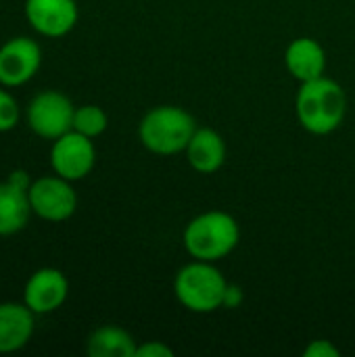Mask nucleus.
<instances>
[{
  "label": "nucleus",
  "mask_w": 355,
  "mask_h": 357,
  "mask_svg": "<svg viewBox=\"0 0 355 357\" xmlns=\"http://www.w3.org/2000/svg\"><path fill=\"white\" fill-rule=\"evenodd\" d=\"M295 113L303 130L316 136L333 134L347 113V96L341 84L331 77L303 82L295 96Z\"/></svg>",
  "instance_id": "obj_1"
},
{
  "label": "nucleus",
  "mask_w": 355,
  "mask_h": 357,
  "mask_svg": "<svg viewBox=\"0 0 355 357\" xmlns=\"http://www.w3.org/2000/svg\"><path fill=\"white\" fill-rule=\"evenodd\" d=\"M241 241L239 222L226 211H205L184 228V249L192 259L216 264L228 257Z\"/></svg>",
  "instance_id": "obj_2"
},
{
  "label": "nucleus",
  "mask_w": 355,
  "mask_h": 357,
  "mask_svg": "<svg viewBox=\"0 0 355 357\" xmlns=\"http://www.w3.org/2000/svg\"><path fill=\"white\" fill-rule=\"evenodd\" d=\"M195 132V117L176 105H161L151 109L138 126V136L144 149L161 157L184 153Z\"/></svg>",
  "instance_id": "obj_3"
},
{
  "label": "nucleus",
  "mask_w": 355,
  "mask_h": 357,
  "mask_svg": "<svg viewBox=\"0 0 355 357\" xmlns=\"http://www.w3.org/2000/svg\"><path fill=\"white\" fill-rule=\"evenodd\" d=\"M228 280L209 261L195 259L178 270L174 280V293L182 307L192 314H211L224 305Z\"/></svg>",
  "instance_id": "obj_4"
},
{
  "label": "nucleus",
  "mask_w": 355,
  "mask_h": 357,
  "mask_svg": "<svg viewBox=\"0 0 355 357\" xmlns=\"http://www.w3.org/2000/svg\"><path fill=\"white\" fill-rule=\"evenodd\" d=\"M73 115L75 107L59 90H42L38 92L29 105H27V126L29 130L44 138V140H56L63 134L73 130Z\"/></svg>",
  "instance_id": "obj_5"
},
{
  "label": "nucleus",
  "mask_w": 355,
  "mask_h": 357,
  "mask_svg": "<svg viewBox=\"0 0 355 357\" xmlns=\"http://www.w3.org/2000/svg\"><path fill=\"white\" fill-rule=\"evenodd\" d=\"M33 215L40 220L59 224L69 220L77 209V195L69 180L61 176H42L27 188Z\"/></svg>",
  "instance_id": "obj_6"
},
{
  "label": "nucleus",
  "mask_w": 355,
  "mask_h": 357,
  "mask_svg": "<svg viewBox=\"0 0 355 357\" xmlns=\"http://www.w3.org/2000/svg\"><path fill=\"white\" fill-rule=\"evenodd\" d=\"M96 163V149L92 138L71 130L61 138L52 140L50 149V167L56 176L77 182L84 180Z\"/></svg>",
  "instance_id": "obj_7"
},
{
  "label": "nucleus",
  "mask_w": 355,
  "mask_h": 357,
  "mask_svg": "<svg viewBox=\"0 0 355 357\" xmlns=\"http://www.w3.org/2000/svg\"><path fill=\"white\" fill-rule=\"evenodd\" d=\"M42 65V48L27 36H15L0 46V84L17 88L27 84Z\"/></svg>",
  "instance_id": "obj_8"
},
{
  "label": "nucleus",
  "mask_w": 355,
  "mask_h": 357,
  "mask_svg": "<svg viewBox=\"0 0 355 357\" xmlns=\"http://www.w3.org/2000/svg\"><path fill=\"white\" fill-rule=\"evenodd\" d=\"M69 295V280L56 268L36 270L23 289V303L33 314H52L63 307Z\"/></svg>",
  "instance_id": "obj_9"
},
{
  "label": "nucleus",
  "mask_w": 355,
  "mask_h": 357,
  "mask_svg": "<svg viewBox=\"0 0 355 357\" xmlns=\"http://www.w3.org/2000/svg\"><path fill=\"white\" fill-rule=\"evenodd\" d=\"M27 23L44 38L67 36L80 17L75 0H25Z\"/></svg>",
  "instance_id": "obj_10"
},
{
  "label": "nucleus",
  "mask_w": 355,
  "mask_h": 357,
  "mask_svg": "<svg viewBox=\"0 0 355 357\" xmlns=\"http://www.w3.org/2000/svg\"><path fill=\"white\" fill-rule=\"evenodd\" d=\"M33 316L25 303H0V354L19 351L31 341Z\"/></svg>",
  "instance_id": "obj_11"
},
{
  "label": "nucleus",
  "mask_w": 355,
  "mask_h": 357,
  "mask_svg": "<svg viewBox=\"0 0 355 357\" xmlns=\"http://www.w3.org/2000/svg\"><path fill=\"white\" fill-rule=\"evenodd\" d=\"M285 65L299 84L312 82L324 75L326 52L314 38H297L287 46Z\"/></svg>",
  "instance_id": "obj_12"
},
{
  "label": "nucleus",
  "mask_w": 355,
  "mask_h": 357,
  "mask_svg": "<svg viewBox=\"0 0 355 357\" xmlns=\"http://www.w3.org/2000/svg\"><path fill=\"white\" fill-rule=\"evenodd\" d=\"M184 153L195 172L216 174L226 161V142L213 128H197Z\"/></svg>",
  "instance_id": "obj_13"
},
{
  "label": "nucleus",
  "mask_w": 355,
  "mask_h": 357,
  "mask_svg": "<svg viewBox=\"0 0 355 357\" xmlns=\"http://www.w3.org/2000/svg\"><path fill=\"white\" fill-rule=\"evenodd\" d=\"M31 213L33 211L27 190L13 184L10 180L0 182V236L21 232L27 226Z\"/></svg>",
  "instance_id": "obj_14"
},
{
  "label": "nucleus",
  "mask_w": 355,
  "mask_h": 357,
  "mask_svg": "<svg viewBox=\"0 0 355 357\" xmlns=\"http://www.w3.org/2000/svg\"><path fill=\"white\" fill-rule=\"evenodd\" d=\"M136 347L132 335L119 326H100L86 341L90 357H134Z\"/></svg>",
  "instance_id": "obj_15"
},
{
  "label": "nucleus",
  "mask_w": 355,
  "mask_h": 357,
  "mask_svg": "<svg viewBox=\"0 0 355 357\" xmlns=\"http://www.w3.org/2000/svg\"><path fill=\"white\" fill-rule=\"evenodd\" d=\"M109 126V117L107 113L96 107V105H82L75 107V115H73V130L88 136V138H96L100 136Z\"/></svg>",
  "instance_id": "obj_16"
},
{
  "label": "nucleus",
  "mask_w": 355,
  "mask_h": 357,
  "mask_svg": "<svg viewBox=\"0 0 355 357\" xmlns=\"http://www.w3.org/2000/svg\"><path fill=\"white\" fill-rule=\"evenodd\" d=\"M19 117H21V113H19V105H17L15 96L8 90L0 88V134L17 128Z\"/></svg>",
  "instance_id": "obj_17"
},
{
  "label": "nucleus",
  "mask_w": 355,
  "mask_h": 357,
  "mask_svg": "<svg viewBox=\"0 0 355 357\" xmlns=\"http://www.w3.org/2000/svg\"><path fill=\"white\" fill-rule=\"evenodd\" d=\"M174 349L161 341H146L142 345L136 347V356L134 357H172Z\"/></svg>",
  "instance_id": "obj_18"
},
{
  "label": "nucleus",
  "mask_w": 355,
  "mask_h": 357,
  "mask_svg": "<svg viewBox=\"0 0 355 357\" xmlns=\"http://www.w3.org/2000/svg\"><path fill=\"white\" fill-rule=\"evenodd\" d=\"M303 356L305 357H339L341 356V351H339L331 341H326V339H318V341H312V343L305 347Z\"/></svg>",
  "instance_id": "obj_19"
},
{
  "label": "nucleus",
  "mask_w": 355,
  "mask_h": 357,
  "mask_svg": "<svg viewBox=\"0 0 355 357\" xmlns=\"http://www.w3.org/2000/svg\"><path fill=\"white\" fill-rule=\"evenodd\" d=\"M243 301H245V293H243V289H241V287H236V284H230V282H228V289H226L224 305H222V307H226V310H236V307H241V305H243Z\"/></svg>",
  "instance_id": "obj_20"
},
{
  "label": "nucleus",
  "mask_w": 355,
  "mask_h": 357,
  "mask_svg": "<svg viewBox=\"0 0 355 357\" xmlns=\"http://www.w3.org/2000/svg\"><path fill=\"white\" fill-rule=\"evenodd\" d=\"M8 180L13 182V184H17V186H21V188H29V178H27V174L25 172H21V169H17V172H13L10 176H8Z\"/></svg>",
  "instance_id": "obj_21"
}]
</instances>
